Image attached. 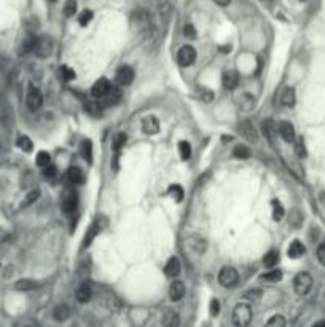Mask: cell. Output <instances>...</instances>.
<instances>
[{"instance_id":"obj_11","label":"cell","mask_w":325,"mask_h":327,"mask_svg":"<svg viewBox=\"0 0 325 327\" xmlns=\"http://www.w3.org/2000/svg\"><path fill=\"white\" fill-rule=\"evenodd\" d=\"M239 131L242 134V138L244 139H247L249 142H258V134L254 128V125H252L250 122H241L239 123Z\"/></svg>"},{"instance_id":"obj_45","label":"cell","mask_w":325,"mask_h":327,"mask_svg":"<svg viewBox=\"0 0 325 327\" xmlns=\"http://www.w3.org/2000/svg\"><path fill=\"white\" fill-rule=\"evenodd\" d=\"M171 10V4H169V0H158V12L159 15L162 16H166Z\"/></svg>"},{"instance_id":"obj_44","label":"cell","mask_w":325,"mask_h":327,"mask_svg":"<svg viewBox=\"0 0 325 327\" xmlns=\"http://www.w3.org/2000/svg\"><path fill=\"white\" fill-rule=\"evenodd\" d=\"M301 222H303V215H301V212H300V211H296V209H293V211L290 212V224H292L293 227H300Z\"/></svg>"},{"instance_id":"obj_18","label":"cell","mask_w":325,"mask_h":327,"mask_svg":"<svg viewBox=\"0 0 325 327\" xmlns=\"http://www.w3.org/2000/svg\"><path fill=\"white\" fill-rule=\"evenodd\" d=\"M53 317L56 319L58 322H64L67 321L69 317H70V308L66 305V303H59L54 306V310H53Z\"/></svg>"},{"instance_id":"obj_17","label":"cell","mask_w":325,"mask_h":327,"mask_svg":"<svg viewBox=\"0 0 325 327\" xmlns=\"http://www.w3.org/2000/svg\"><path fill=\"white\" fill-rule=\"evenodd\" d=\"M180 273V260L177 257H171L165 265V275L168 278H177Z\"/></svg>"},{"instance_id":"obj_53","label":"cell","mask_w":325,"mask_h":327,"mask_svg":"<svg viewBox=\"0 0 325 327\" xmlns=\"http://www.w3.org/2000/svg\"><path fill=\"white\" fill-rule=\"evenodd\" d=\"M312 327H325V321H319V322H315Z\"/></svg>"},{"instance_id":"obj_12","label":"cell","mask_w":325,"mask_h":327,"mask_svg":"<svg viewBox=\"0 0 325 327\" xmlns=\"http://www.w3.org/2000/svg\"><path fill=\"white\" fill-rule=\"evenodd\" d=\"M121 97H123L121 88L118 85H112L110 89H108L107 96L104 97V104L105 105H116V104H120Z\"/></svg>"},{"instance_id":"obj_13","label":"cell","mask_w":325,"mask_h":327,"mask_svg":"<svg viewBox=\"0 0 325 327\" xmlns=\"http://www.w3.org/2000/svg\"><path fill=\"white\" fill-rule=\"evenodd\" d=\"M185 295V284L182 283V281H174L173 284H171L169 287V297H171V300L173 302H179V300H182Z\"/></svg>"},{"instance_id":"obj_21","label":"cell","mask_w":325,"mask_h":327,"mask_svg":"<svg viewBox=\"0 0 325 327\" xmlns=\"http://www.w3.org/2000/svg\"><path fill=\"white\" fill-rule=\"evenodd\" d=\"M67 179H69V182H70L72 185H81V184H85V174H83V171H81L80 168H77V166H74V168L69 169Z\"/></svg>"},{"instance_id":"obj_36","label":"cell","mask_w":325,"mask_h":327,"mask_svg":"<svg viewBox=\"0 0 325 327\" xmlns=\"http://www.w3.org/2000/svg\"><path fill=\"white\" fill-rule=\"evenodd\" d=\"M285 324H287L285 322V317L281 316V314H276L273 317H269L265 327H285Z\"/></svg>"},{"instance_id":"obj_51","label":"cell","mask_w":325,"mask_h":327,"mask_svg":"<svg viewBox=\"0 0 325 327\" xmlns=\"http://www.w3.org/2000/svg\"><path fill=\"white\" fill-rule=\"evenodd\" d=\"M219 311H220V303H219L217 298H214V300L211 302V314L217 316V314H219Z\"/></svg>"},{"instance_id":"obj_52","label":"cell","mask_w":325,"mask_h":327,"mask_svg":"<svg viewBox=\"0 0 325 327\" xmlns=\"http://www.w3.org/2000/svg\"><path fill=\"white\" fill-rule=\"evenodd\" d=\"M214 2L219 5V7H228L231 0H214Z\"/></svg>"},{"instance_id":"obj_41","label":"cell","mask_w":325,"mask_h":327,"mask_svg":"<svg viewBox=\"0 0 325 327\" xmlns=\"http://www.w3.org/2000/svg\"><path fill=\"white\" fill-rule=\"evenodd\" d=\"M263 133L268 138V141H273L274 139V126L271 123V120H266L263 122Z\"/></svg>"},{"instance_id":"obj_28","label":"cell","mask_w":325,"mask_h":327,"mask_svg":"<svg viewBox=\"0 0 325 327\" xmlns=\"http://www.w3.org/2000/svg\"><path fill=\"white\" fill-rule=\"evenodd\" d=\"M281 101L285 107H293L295 104V89L292 86H287L284 91H282V97Z\"/></svg>"},{"instance_id":"obj_49","label":"cell","mask_w":325,"mask_h":327,"mask_svg":"<svg viewBox=\"0 0 325 327\" xmlns=\"http://www.w3.org/2000/svg\"><path fill=\"white\" fill-rule=\"evenodd\" d=\"M201 99H203L204 102H211L212 99H214V93L209 91L207 88H203V89H201Z\"/></svg>"},{"instance_id":"obj_5","label":"cell","mask_w":325,"mask_h":327,"mask_svg":"<svg viewBox=\"0 0 325 327\" xmlns=\"http://www.w3.org/2000/svg\"><path fill=\"white\" fill-rule=\"evenodd\" d=\"M26 104H27V107H29V111H32V112L39 111V108L42 107V104H43V94H42V91H40L37 86L29 85V88H27Z\"/></svg>"},{"instance_id":"obj_54","label":"cell","mask_w":325,"mask_h":327,"mask_svg":"<svg viewBox=\"0 0 325 327\" xmlns=\"http://www.w3.org/2000/svg\"><path fill=\"white\" fill-rule=\"evenodd\" d=\"M18 327H34V325H32V324H27V322H24V324H20Z\"/></svg>"},{"instance_id":"obj_23","label":"cell","mask_w":325,"mask_h":327,"mask_svg":"<svg viewBox=\"0 0 325 327\" xmlns=\"http://www.w3.org/2000/svg\"><path fill=\"white\" fill-rule=\"evenodd\" d=\"M142 128H143V133L145 134H150V136L156 134L159 131V122L155 117H147L142 123Z\"/></svg>"},{"instance_id":"obj_24","label":"cell","mask_w":325,"mask_h":327,"mask_svg":"<svg viewBox=\"0 0 325 327\" xmlns=\"http://www.w3.org/2000/svg\"><path fill=\"white\" fill-rule=\"evenodd\" d=\"M85 112L89 114L91 117H102V112H104V104L101 102H96V101H88L85 104Z\"/></svg>"},{"instance_id":"obj_40","label":"cell","mask_w":325,"mask_h":327,"mask_svg":"<svg viewBox=\"0 0 325 327\" xmlns=\"http://www.w3.org/2000/svg\"><path fill=\"white\" fill-rule=\"evenodd\" d=\"M93 20V12L91 10H83L80 13V18H78V23L81 26H88L89 23H91Z\"/></svg>"},{"instance_id":"obj_32","label":"cell","mask_w":325,"mask_h":327,"mask_svg":"<svg viewBox=\"0 0 325 327\" xmlns=\"http://www.w3.org/2000/svg\"><path fill=\"white\" fill-rule=\"evenodd\" d=\"M16 145L23 152H26V153L32 152V149H34V144H32L31 138H27V136H20V138H18V141H16Z\"/></svg>"},{"instance_id":"obj_48","label":"cell","mask_w":325,"mask_h":327,"mask_svg":"<svg viewBox=\"0 0 325 327\" xmlns=\"http://www.w3.org/2000/svg\"><path fill=\"white\" fill-rule=\"evenodd\" d=\"M317 259H319V262L322 263V265H325V241L319 244V248H317Z\"/></svg>"},{"instance_id":"obj_3","label":"cell","mask_w":325,"mask_h":327,"mask_svg":"<svg viewBox=\"0 0 325 327\" xmlns=\"http://www.w3.org/2000/svg\"><path fill=\"white\" fill-rule=\"evenodd\" d=\"M219 283L223 287H234L239 283V273L234 267H223L219 273Z\"/></svg>"},{"instance_id":"obj_4","label":"cell","mask_w":325,"mask_h":327,"mask_svg":"<svg viewBox=\"0 0 325 327\" xmlns=\"http://www.w3.org/2000/svg\"><path fill=\"white\" fill-rule=\"evenodd\" d=\"M293 287L298 295H306L312 287V276L309 273H306V271L298 273L293 279Z\"/></svg>"},{"instance_id":"obj_1","label":"cell","mask_w":325,"mask_h":327,"mask_svg":"<svg viewBox=\"0 0 325 327\" xmlns=\"http://www.w3.org/2000/svg\"><path fill=\"white\" fill-rule=\"evenodd\" d=\"M131 24H132V29L135 32H139L142 35H148L153 29L151 26V18L148 15V12L145 10H137L132 13V18H131Z\"/></svg>"},{"instance_id":"obj_10","label":"cell","mask_w":325,"mask_h":327,"mask_svg":"<svg viewBox=\"0 0 325 327\" xmlns=\"http://www.w3.org/2000/svg\"><path fill=\"white\" fill-rule=\"evenodd\" d=\"M110 86H112L110 81L107 78H99L91 88V94L97 99H104L108 93V89H110Z\"/></svg>"},{"instance_id":"obj_34","label":"cell","mask_w":325,"mask_h":327,"mask_svg":"<svg viewBox=\"0 0 325 327\" xmlns=\"http://www.w3.org/2000/svg\"><path fill=\"white\" fill-rule=\"evenodd\" d=\"M179 153L182 160H190L192 157V145H190L187 141H180L179 142Z\"/></svg>"},{"instance_id":"obj_16","label":"cell","mask_w":325,"mask_h":327,"mask_svg":"<svg viewBox=\"0 0 325 327\" xmlns=\"http://www.w3.org/2000/svg\"><path fill=\"white\" fill-rule=\"evenodd\" d=\"M91 297H93V290L91 287H89L86 283L83 284H80L75 290V298L80 302V303H88L89 300H91Z\"/></svg>"},{"instance_id":"obj_29","label":"cell","mask_w":325,"mask_h":327,"mask_svg":"<svg viewBox=\"0 0 325 327\" xmlns=\"http://www.w3.org/2000/svg\"><path fill=\"white\" fill-rule=\"evenodd\" d=\"M126 141H128V136H126L124 133H118L113 138V150H115V155H120V152H121V149L124 147V144H126Z\"/></svg>"},{"instance_id":"obj_30","label":"cell","mask_w":325,"mask_h":327,"mask_svg":"<svg viewBox=\"0 0 325 327\" xmlns=\"http://www.w3.org/2000/svg\"><path fill=\"white\" fill-rule=\"evenodd\" d=\"M260 278L263 281H266V283H277V281L282 279V271L281 270H271V271L263 273Z\"/></svg>"},{"instance_id":"obj_42","label":"cell","mask_w":325,"mask_h":327,"mask_svg":"<svg viewBox=\"0 0 325 327\" xmlns=\"http://www.w3.org/2000/svg\"><path fill=\"white\" fill-rule=\"evenodd\" d=\"M75 12H77V2L75 0H67L64 5V15L70 18L75 15Z\"/></svg>"},{"instance_id":"obj_26","label":"cell","mask_w":325,"mask_h":327,"mask_svg":"<svg viewBox=\"0 0 325 327\" xmlns=\"http://www.w3.org/2000/svg\"><path fill=\"white\" fill-rule=\"evenodd\" d=\"M188 244H190V248L196 251L198 254H203L206 251V246H207L204 238H201V236H192V238L188 240Z\"/></svg>"},{"instance_id":"obj_27","label":"cell","mask_w":325,"mask_h":327,"mask_svg":"<svg viewBox=\"0 0 325 327\" xmlns=\"http://www.w3.org/2000/svg\"><path fill=\"white\" fill-rule=\"evenodd\" d=\"M80 152H81V157H83V160H86L88 163H91L93 161V144L91 141H83L80 145Z\"/></svg>"},{"instance_id":"obj_2","label":"cell","mask_w":325,"mask_h":327,"mask_svg":"<svg viewBox=\"0 0 325 327\" xmlns=\"http://www.w3.org/2000/svg\"><path fill=\"white\" fill-rule=\"evenodd\" d=\"M252 306L249 303H238L233 310V324L236 327H247L252 322Z\"/></svg>"},{"instance_id":"obj_47","label":"cell","mask_w":325,"mask_h":327,"mask_svg":"<svg viewBox=\"0 0 325 327\" xmlns=\"http://www.w3.org/2000/svg\"><path fill=\"white\" fill-rule=\"evenodd\" d=\"M56 174H58V169H56V166H54V165H50V166H47V168L43 169V176L48 177V179L56 177Z\"/></svg>"},{"instance_id":"obj_33","label":"cell","mask_w":325,"mask_h":327,"mask_svg":"<svg viewBox=\"0 0 325 327\" xmlns=\"http://www.w3.org/2000/svg\"><path fill=\"white\" fill-rule=\"evenodd\" d=\"M35 161H37V165H39L42 169H45L47 166L51 165V157H50V153H48V152L42 150V152L37 153V157H35Z\"/></svg>"},{"instance_id":"obj_14","label":"cell","mask_w":325,"mask_h":327,"mask_svg":"<svg viewBox=\"0 0 325 327\" xmlns=\"http://www.w3.org/2000/svg\"><path fill=\"white\" fill-rule=\"evenodd\" d=\"M222 83L227 89H234L239 85V74L234 70H227L222 75Z\"/></svg>"},{"instance_id":"obj_8","label":"cell","mask_w":325,"mask_h":327,"mask_svg":"<svg viewBox=\"0 0 325 327\" xmlns=\"http://www.w3.org/2000/svg\"><path fill=\"white\" fill-rule=\"evenodd\" d=\"M177 61L179 64L182 67H188V66H193L195 61H196V50L192 47V45H185L179 50L177 53Z\"/></svg>"},{"instance_id":"obj_25","label":"cell","mask_w":325,"mask_h":327,"mask_svg":"<svg viewBox=\"0 0 325 327\" xmlns=\"http://www.w3.org/2000/svg\"><path fill=\"white\" fill-rule=\"evenodd\" d=\"M179 324H180V316L176 311L169 310L162 316V327H179Z\"/></svg>"},{"instance_id":"obj_39","label":"cell","mask_w":325,"mask_h":327,"mask_svg":"<svg viewBox=\"0 0 325 327\" xmlns=\"http://www.w3.org/2000/svg\"><path fill=\"white\" fill-rule=\"evenodd\" d=\"M285 211H284V207L281 206V203L279 201H273V219L276 222H279L284 217Z\"/></svg>"},{"instance_id":"obj_43","label":"cell","mask_w":325,"mask_h":327,"mask_svg":"<svg viewBox=\"0 0 325 327\" xmlns=\"http://www.w3.org/2000/svg\"><path fill=\"white\" fill-rule=\"evenodd\" d=\"M59 72H61V77L64 78V80H67V81L75 78V70L70 69V67H67V66H62Z\"/></svg>"},{"instance_id":"obj_37","label":"cell","mask_w":325,"mask_h":327,"mask_svg":"<svg viewBox=\"0 0 325 327\" xmlns=\"http://www.w3.org/2000/svg\"><path fill=\"white\" fill-rule=\"evenodd\" d=\"M39 196H40V190H31L29 193L26 195V198L23 199V206H31L32 203H35L39 199Z\"/></svg>"},{"instance_id":"obj_9","label":"cell","mask_w":325,"mask_h":327,"mask_svg":"<svg viewBox=\"0 0 325 327\" xmlns=\"http://www.w3.org/2000/svg\"><path fill=\"white\" fill-rule=\"evenodd\" d=\"M134 80V70L129 66H121L116 70V83L118 86H128Z\"/></svg>"},{"instance_id":"obj_38","label":"cell","mask_w":325,"mask_h":327,"mask_svg":"<svg viewBox=\"0 0 325 327\" xmlns=\"http://www.w3.org/2000/svg\"><path fill=\"white\" fill-rule=\"evenodd\" d=\"M169 193L174 196L176 203H180L184 199V188L180 185H171L169 187Z\"/></svg>"},{"instance_id":"obj_22","label":"cell","mask_w":325,"mask_h":327,"mask_svg":"<svg viewBox=\"0 0 325 327\" xmlns=\"http://www.w3.org/2000/svg\"><path fill=\"white\" fill-rule=\"evenodd\" d=\"M37 287H39L37 281H34V279H31V278L18 279L16 283H15V289L21 290V292H29V290H34V289H37Z\"/></svg>"},{"instance_id":"obj_7","label":"cell","mask_w":325,"mask_h":327,"mask_svg":"<svg viewBox=\"0 0 325 327\" xmlns=\"http://www.w3.org/2000/svg\"><path fill=\"white\" fill-rule=\"evenodd\" d=\"M34 53L35 56L39 58H48L50 54L53 53V40L47 35H42V37H37L35 40V47H34Z\"/></svg>"},{"instance_id":"obj_19","label":"cell","mask_w":325,"mask_h":327,"mask_svg":"<svg viewBox=\"0 0 325 327\" xmlns=\"http://www.w3.org/2000/svg\"><path fill=\"white\" fill-rule=\"evenodd\" d=\"M304 252H306V248L303 246V243L298 241V240L292 241L290 246H288V249H287V254L290 259H300L304 256Z\"/></svg>"},{"instance_id":"obj_35","label":"cell","mask_w":325,"mask_h":327,"mask_svg":"<svg viewBox=\"0 0 325 327\" xmlns=\"http://www.w3.org/2000/svg\"><path fill=\"white\" fill-rule=\"evenodd\" d=\"M233 155L236 158H239V160H247V158H250L252 153H250V149L246 147V145H238V147L234 149Z\"/></svg>"},{"instance_id":"obj_46","label":"cell","mask_w":325,"mask_h":327,"mask_svg":"<svg viewBox=\"0 0 325 327\" xmlns=\"http://www.w3.org/2000/svg\"><path fill=\"white\" fill-rule=\"evenodd\" d=\"M184 34H185V37H188V39H196V29H195V26H193V24H185Z\"/></svg>"},{"instance_id":"obj_31","label":"cell","mask_w":325,"mask_h":327,"mask_svg":"<svg viewBox=\"0 0 325 327\" xmlns=\"http://www.w3.org/2000/svg\"><path fill=\"white\" fill-rule=\"evenodd\" d=\"M277 262H279V252L277 251H269L268 254H265V257H263V265L268 267V268H273L277 265Z\"/></svg>"},{"instance_id":"obj_6","label":"cell","mask_w":325,"mask_h":327,"mask_svg":"<svg viewBox=\"0 0 325 327\" xmlns=\"http://www.w3.org/2000/svg\"><path fill=\"white\" fill-rule=\"evenodd\" d=\"M78 203V195L74 188H64L61 195V207L64 212H74Z\"/></svg>"},{"instance_id":"obj_50","label":"cell","mask_w":325,"mask_h":327,"mask_svg":"<svg viewBox=\"0 0 325 327\" xmlns=\"http://www.w3.org/2000/svg\"><path fill=\"white\" fill-rule=\"evenodd\" d=\"M295 150H296V153L300 157H306V152H304V145H303V141L301 139H298L296 141V144H295Z\"/></svg>"},{"instance_id":"obj_20","label":"cell","mask_w":325,"mask_h":327,"mask_svg":"<svg viewBox=\"0 0 325 327\" xmlns=\"http://www.w3.org/2000/svg\"><path fill=\"white\" fill-rule=\"evenodd\" d=\"M99 232H101V225H99V221H94L91 225H89V229L83 238V248H88L89 244L94 241V238L99 235Z\"/></svg>"},{"instance_id":"obj_15","label":"cell","mask_w":325,"mask_h":327,"mask_svg":"<svg viewBox=\"0 0 325 327\" xmlns=\"http://www.w3.org/2000/svg\"><path fill=\"white\" fill-rule=\"evenodd\" d=\"M279 134L285 142H293L295 141V128L290 122H281L279 123Z\"/></svg>"}]
</instances>
